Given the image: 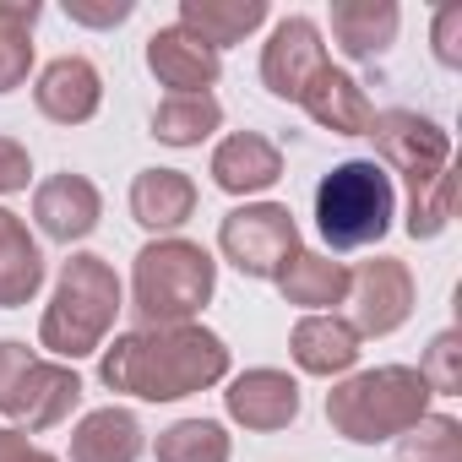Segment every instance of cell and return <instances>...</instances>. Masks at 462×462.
I'll list each match as a JSON object with an SVG mask.
<instances>
[{
	"instance_id": "2e32d148",
	"label": "cell",
	"mask_w": 462,
	"mask_h": 462,
	"mask_svg": "<svg viewBox=\"0 0 462 462\" xmlns=\"http://www.w3.org/2000/svg\"><path fill=\"white\" fill-rule=\"evenodd\" d=\"M300 109L321 125V131H332V136H365L370 131V98H365V88L348 77V71H337V66H327L305 93H300Z\"/></svg>"
},
{
	"instance_id": "277c9868",
	"label": "cell",
	"mask_w": 462,
	"mask_h": 462,
	"mask_svg": "<svg viewBox=\"0 0 462 462\" xmlns=\"http://www.w3.org/2000/svg\"><path fill=\"white\" fill-rule=\"evenodd\" d=\"M217 289V262L196 240H152L131 273V310L142 327H185Z\"/></svg>"
},
{
	"instance_id": "cb8c5ba5",
	"label": "cell",
	"mask_w": 462,
	"mask_h": 462,
	"mask_svg": "<svg viewBox=\"0 0 462 462\" xmlns=\"http://www.w3.org/2000/svg\"><path fill=\"white\" fill-rule=\"evenodd\" d=\"M217 125H223V104L212 93H169L152 109V136L169 142V147H196Z\"/></svg>"
},
{
	"instance_id": "e0dca14e",
	"label": "cell",
	"mask_w": 462,
	"mask_h": 462,
	"mask_svg": "<svg viewBox=\"0 0 462 462\" xmlns=\"http://www.w3.org/2000/svg\"><path fill=\"white\" fill-rule=\"evenodd\" d=\"M402 12L392 0H332V39L348 60H375L392 50Z\"/></svg>"
},
{
	"instance_id": "83f0119b",
	"label": "cell",
	"mask_w": 462,
	"mask_h": 462,
	"mask_svg": "<svg viewBox=\"0 0 462 462\" xmlns=\"http://www.w3.org/2000/svg\"><path fill=\"white\" fill-rule=\"evenodd\" d=\"M419 375H424V386H430L435 397H457V392H462V337H457V332H440V337L430 343Z\"/></svg>"
},
{
	"instance_id": "4dcf8cb0",
	"label": "cell",
	"mask_w": 462,
	"mask_h": 462,
	"mask_svg": "<svg viewBox=\"0 0 462 462\" xmlns=\"http://www.w3.org/2000/svg\"><path fill=\"white\" fill-rule=\"evenodd\" d=\"M435 60L440 66H462V6H440L435 12Z\"/></svg>"
},
{
	"instance_id": "9c48e42d",
	"label": "cell",
	"mask_w": 462,
	"mask_h": 462,
	"mask_svg": "<svg viewBox=\"0 0 462 462\" xmlns=\"http://www.w3.org/2000/svg\"><path fill=\"white\" fill-rule=\"evenodd\" d=\"M348 305H354V332L359 337H392L413 316V273L397 256H375L359 273H348Z\"/></svg>"
},
{
	"instance_id": "9a60e30c",
	"label": "cell",
	"mask_w": 462,
	"mask_h": 462,
	"mask_svg": "<svg viewBox=\"0 0 462 462\" xmlns=\"http://www.w3.org/2000/svg\"><path fill=\"white\" fill-rule=\"evenodd\" d=\"M278 180H283L278 142H267L256 131H240V136L217 142V152H212V185L217 190H228V196H256V190H273Z\"/></svg>"
},
{
	"instance_id": "836d02e7",
	"label": "cell",
	"mask_w": 462,
	"mask_h": 462,
	"mask_svg": "<svg viewBox=\"0 0 462 462\" xmlns=\"http://www.w3.org/2000/svg\"><path fill=\"white\" fill-rule=\"evenodd\" d=\"M0 462H55V457L39 451L23 430H0Z\"/></svg>"
},
{
	"instance_id": "4fadbf2b",
	"label": "cell",
	"mask_w": 462,
	"mask_h": 462,
	"mask_svg": "<svg viewBox=\"0 0 462 462\" xmlns=\"http://www.w3.org/2000/svg\"><path fill=\"white\" fill-rule=\"evenodd\" d=\"M98 212H104V201H98V185L88 174H50L33 190V223L60 245L88 240L98 228Z\"/></svg>"
},
{
	"instance_id": "8fae6325",
	"label": "cell",
	"mask_w": 462,
	"mask_h": 462,
	"mask_svg": "<svg viewBox=\"0 0 462 462\" xmlns=\"http://www.w3.org/2000/svg\"><path fill=\"white\" fill-rule=\"evenodd\" d=\"M223 408L235 424H245L256 435H273V430H289L300 419V386H294L289 370H245L223 392Z\"/></svg>"
},
{
	"instance_id": "d4e9b609",
	"label": "cell",
	"mask_w": 462,
	"mask_h": 462,
	"mask_svg": "<svg viewBox=\"0 0 462 462\" xmlns=\"http://www.w3.org/2000/svg\"><path fill=\"white\" fill-rule=\"evenodd\" d=\"M158 462H228V435L217 419H180L158 435Z\"/></svg>"
},
{
	"instance_id": "ffe728a7",
	"label": "cell",
	"mask_w": 462,
	"mask_h": 462,
	"mask_svg": "<svg viewBox=\"0 0 462 462\" xmlns=\"http://www.w3.org/2000/svg\"><path fill=\"white\" fill-rule=\"evenodd\" d=\"M190 212H196V185H190V174H180V169H142V174H136V185H131V217H136L142 228L169 235V228H180Z\"/></svg>"
},
{
	"instance_id": "8992f818",
	"label": "cell",
	"mask_w": 462,
	"mask_h": 462,
	"mask_svg": "<svg viewBox=\"0 0 462 462\" xmlns=\"http://www.w3.org/2000/svg\"><path fill=\"white\" fill-rule=\"evenodd\" d=\"M82 402V375L71 365H50L28 354V343H0V413L23 424L28 435H44L71 419Z\"/></svg>"
},
{
	"instance_id": "603a6c76",
	"label": "cell",
	"mask_w": 462,
	"mask_h": 462,
	"mask_svg": "<svg viewBox=\"0 0 462 462\" xmlns=\"http://www.w3.org/2000/svg\"><path fill=\"white\" fill-rule=\"evenodd\" d=\"M278 289H283L289 305L327 310V305H343L348 300V267L332 262V256H316V251H294L289 267L278 273Z\"/></svg>"
},
{
	"instance_id": "7a4b0ae2",
	"label": "cell",
	"mask_w": 462,
	"mask_h": 462,
	"mask_svg": "<svg viewBox=\"0 0 462 462\" xmlns=\"http://www.w3.org/2000/svg\"><path fill=\"white\" fill-rule=\"evenodd\" d=\"M430 386L419 370L408 365H381V370H359L343 386L327 392V419L343 440L354 446H375L392 435H408L424 413H430Z\"/></svg>"
},
{
	"instance_id": "7402d4cb",
	"label": "cell",
	"mask_w": 462,
	"mask_h": 462,
	"mask_svg": "<svg viewBox=\"0 0 462 462\" xmlns=\"http://www.w3.org/2000/svg\"><path fill=\"white\" fill-rule=\"evenodd\" d=\"M142 424L131 408H98L71 430V462H136Z\"/></svg>"
},
{
	"instance_id": "5b68a950",
	"label": "cell",
	"mask_w": 462,
	"mask_h": 462,
	"mask_svg": "<svg viewBox=\"0 0 462 462\" xmlns=\"http://www.w3.org/2000/svg\"><path fill=\"white\" fill-rule=\"evenodd\" d=\"M397 212L392 174L375 158H348L316 185V228L332 251H365L375 245Z\"/></svg>"
},
{
	"instance_id": "ac0fdd59",
	"label": "cell",
	"mask_w": 462,
	"mask_h": 462,
	"mask_svg": "<svg viewBox=\"0 0 462 462\" xmlns=\"http://www.w3.org/2000/svg\"><path fill=\"white\" fill-rule=\"evenodd\" d=\"M44 289V256L39 240L28 235V223L0 207V310H17Z\"/></svg>"
},
{
	"instance_id": "e575fe53",
	"label": "cell",
	"mask_w": 462,
	"mask_h": 462,
	"mask_svg": "<svg viewBox=\"0 0 462 462\" xmlns=\"http://www.w3.org/2000/svg\"><path fill=\"white\" fill-rule=\"evenodd\" d=\"M0 430H6V424H0Z\"/></svg>"
},
{
	"instance_id": "44dd1931",
	"label": "cell",
	"mask_w": 462,
	"mask_h": 462,
	"mask_svg": "<svg viewBox=\"0 0 462 462\" xmlns=\"http://www.w3.org/2000/svg\"><path fill=\"white\" fill-rule=\"evenodd\" d=\"M267 23V0H180V28H190L201 44L228 50Z\"/></svg>"
},
{
	"instance_id": "d6a6232c",
	"label": "cell",
	"mask_w": 462,
	"mask_h": 462,
	"mask_svg": "<svg viewBox=\"0 0 462 462\" xmlns=\"http://www.w3.org/2000/svg\"><path fill=\"white\" fill-rule=\"evenodd\" d=\"M39 17H44L39 0H0V28H12V33H33Z\"/></svg>"
},
{
	"instance_id": "30bf717a",
	"label": "cell",
	"mask_w": 462,
	"mask_h": 462,
	"mask_svg": "<svg viewBox=\"0 0 462 462\" xmlns=\"http://www.w3.org/2000/svg\"><path fill=\"white\" fill-rule=\"evenodd\" d=\"M327 66H332V60H327L321 28H316L310 17H283V23L273 28L267 50H262V82H267L273 98H289V104H300V93H305Z\"/></svg>"
},
{
	"instance_id": "52a82bcc",
	"label": "cell",
	"mask_w": 462,
	"mask_h": 462,
	"mask_svg": "<svg viewBox=\"0 0 462 462\" xmlns=\"http://www.w3.org/2000/svg\"><path fill=\"white\" fill-rule=\"evenodd\" d=\"M217 251L235 262L245 278H278L289 267V256L300 251V228L294 212L278 201H251L235 207L217 223Z\"/></svg>"
},
{
	"instance_id": "ba28073f",
	"label": "cell",
	"mask_w": 462,
	"mask_h": 462,
	"mask_svg": "<svg viewBox=\"0 0 462 462\" xmlns=\"http://www.w3.org/2000/svg\"><path fill=\"white\" fill-rule=\"evenodd\" d=\"M365 136L375 142L381 163H392L408 180V190L424 185V180H440L451 169V136L435 120L413 115V109H381V115H370Z\"/></svg>"
},
{
	"instance_id": "3957f363",
	"label": "cell",
	"mask_w": 462,
	"mask_h": 462,
	"mask_svg": "<svg viewBox=\"0 0 462 462\" xmlns=\"http://www.w3.org/2000/svg\"><path fill=\"white\" fill-rule=\"evenodd\" d=\"M115 316H120V278L104 256L82 251L60 267L55 300L39 321V343L60 359H88L93 348H104Z\"/></svg>"
},
{
	"instance_id": "4316f807",
	"label": "cell",
	"mask_w": 462,
	"mask_h": 462,
	"mask_svg": "<svg viewBox=\"0 0 462 462\" xmlns=\"http://www.w3.org/2000/svg\"><path fill=\"white\" fill-rule=\"evenodd\" d=\"M397 462H462V424L446 419V413H424L408 430Z\"/></svg>"
},
{
	"instance_id": "f1b7e54d",
	"label": "cell",
	"mask_w": 462,
	"mask_h": 462,
	"mask_svg": "<svg viewBox=\"0 0 462 462\" xmlns=\"http://www.w3.org/2000/svg\"><path fill=\"white\" fill-rule=\"evenodd\" d=\"M33 71V33H12V28H0V93H12L23 88Z\"/></svg>"
},
{
	"instance_id": "6da1fadb",
	"label": "cell",
	"mask_w": 462,
	"mask_h": 462,
	"mask_svg": "<svg viewBox=\"0 0 462 462\" xmlns=\"http://www.w3.org/2000/svg\"><path fill=\"white\" fill-rule=\"evenodd\" d=\"M109 392H131L142 402H174L190 392H207L228 375V348L217 332L185 321V327H136L120 332L115 348H104L98 365Z\"/></svg>"
},
{
	"instance_id": "484cf974",
	"label": "cell",
	"mask_w": 462,
	"mask_h": 462,
	"mask_svg": "<svg viewBox=\"0 0 462 462\" xmlns=\"http://www.w3.org/2000/svg\"><path fill=\"white\" fill-rule=\"evenodd\" d=\"M451 212H457V174L446 169L440 180H424V185L408 190V235H413V240H435V235H446Z\"/></svg>"
},
{
	"instance_id": "7c38bea8",
	"label": "cell",
	"mask_w": 462,
	"mask_h": 462,
	"mask_svg": "<svg viewBox=\"0 0 462 462\" xmlns=\"http://www.w3.org/2000/svg\"><path fill=\"white\" fill-rule=\"evenodd\" d=\"M147 71L169 88V93H207L223 77V55L212 44H201L190 28H158L147 39Z\"/></svg>"
},
{
	"instance_id": "1f68e13d",
	"label": "cell",
	"mask_w": 462,
	"mask_h": 462,
	"mask_svg": "<svg viewBox=\"0 0 462 462\" xmlns=\"http://www.w3.org/2000/svg\"><path fill=\"white\" fill-rule=\"evenodd\" d=\"M28 174H33L28 147H23V142H12V136H0V196L28 190Z\"/></svg>"
},
{
	"instance_id": "d6986e66",
	"label": "cell",
	"mask_w": 462,
	"mask_h": 462,
	"mask_svg": "<svg viewBox=\"0 0 462 462\" xmlns=\"http://www.w3.org/2000/svg\"><path fill=\"white\" fill-rule=\"evenodd\" d=\"M289 354L305 375H343L359 359V332L343 316H305L289 337Z\"/></svg>"
},
{
	"instance_id": "f546056e",
	"label": "cell",
	"mask_w": 462,
	"mask_h": 462,
	"mask_svg": "<svg viewBox=\"0 0 462 462\" xmlns=\"http://www.w3.org/2000/svg\"><path fill=\"white\" fill-rule=\"evenodd\" d=\"M66 17L82 28H115L131 17V0H66Z\"/></svg>"
},
{
	"instance_id": "5bb4252c",
	"label": "cell",
	"mask_w": 462,
	"mask_h": 462,
	"mask_svg": "<svg viewBox=\"0 0 462 462\" xmlns=\"http://www.w3.org/2000/svg\"><path fill=\"white\" fill-rule=\"evenodd\" d=\"M33 104H39V115L55 120V125H88V120L98 115V104H104V82H98L93 60L60 55V60H50V66L39 71Z\"/></svg>"
}]
</instances>
